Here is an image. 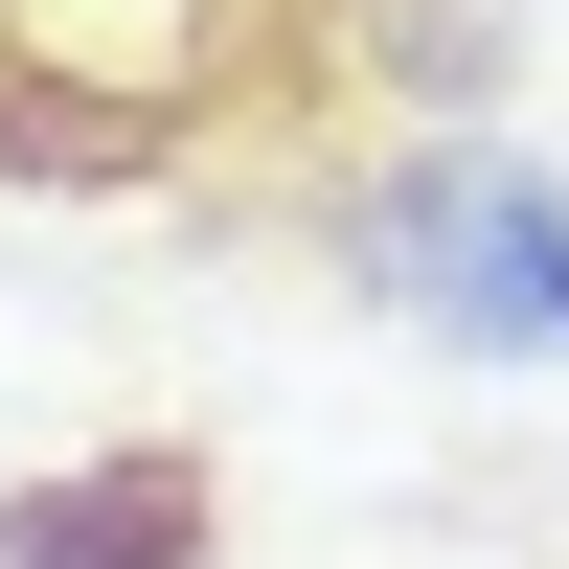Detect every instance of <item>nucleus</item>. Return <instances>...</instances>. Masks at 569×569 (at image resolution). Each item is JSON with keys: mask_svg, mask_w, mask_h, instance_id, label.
<instances>
[{"mask_svg": "<svg viewBox=\"0 0 569 569\" xmlns=\"http://www.w3.org/2000/svg\"><path fill=\"white\" fill-rule=\"evenodd\" d=\"M342 251H365V297H410L433 342H479V365H569V182L479 160V137L388 160V182L342 206Z\"/></svg>", "mask_w": 569, "mask_h": 569, "instance_id": "f257e3e1", "label": "nucleus"}, {"mask_svg": "<svg viewBox=\"0 0 569 569\" xmlns=\"http://www.w3.org/2000/svg\"><path fill=\"white\" fill-rule=\"evenodd\" d=\"M228 501L182 433H114V456H46V479H0V569H206Z\"/></svg>", "mask_w": 569, "mask_h": 569, "instance_id": "f03ea898", "label": "nucleus"}, {"mask_svg": "<svg viewBox=\"0 0 569 569\" xmlns=\"http://www.w3.org/2000/svg\"><path fill=\"white\" fill-rule=\"evenodd\" d=\"M46 23H114V0H0V46H46Z\"/></svg>", "mask_w": 569, "mask_h": 569, "instance_id": "7ed1b4c3", "label": "nucleus"}]
</instances>
